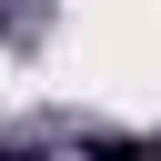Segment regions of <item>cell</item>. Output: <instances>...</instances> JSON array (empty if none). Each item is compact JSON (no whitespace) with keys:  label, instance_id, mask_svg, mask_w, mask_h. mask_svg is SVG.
I'll return each instance as SVG.
<instances>
[{"label":"cell","instance_id":"obj_1","mask_svg":"<svg viewBox=\"0 0 161 161\" xmlns=\"http://www.w3.org/2000/svg\"><path fill=\"white\" fill-rule=\"evenodd\" d=\"M91 161H161V141H91Z\"/></svg>","mask_w":161,"mask_h":161}]
</instances>
